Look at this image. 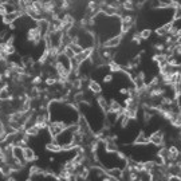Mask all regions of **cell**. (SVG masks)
I'll use <instances>...</instances> for the list:
<instances>
[{
    "mask_svg": "<svg viewBox=\"0 0 181 181\" xmlns=\"http://www.w3.org/2000/svg\"><path fill=\"white\" fill-rule=\"evenodd\" d=\"M134 144L136 145H146V144H149V137H146L144 132H140Z\"/></svg>",
    "mask_w": 181,
    "mask_h": 181,
    "instance_id": "11",
    "label": "cell"
},
{
    "mask_svg": "<svg viewBox=\"0 0 181 181\" xmlns=\"http://www.w3.org/2000/svg\"><path fill=\"white\" fill-rule=\"evenodd\" d=\"M63 55H65V57H67L69 59H74V58H75L77 57V55H75V53H74V51L71 50V47H65V50H63Z\"/></svg>",
    "mask_w": 181,
    "mask_h": 181,
    "instance_id": "15",
    "label": "cell"
},
{
    "mask_svg": "<svg viewBox=\"0 0 181 181\" xmlns=\"http://www.w3.org/2000/svg\"><path fill=\"white\" fill-rule=\"evenodd\" d=\"M26 181H32V180H31V177H30V179H27V180H26Z\"/></svg>",
    "mask_w": 181,
    "mask_h": 181,
    "instance_id": "28",
    "label": "cell"
},
{
    "mask_svg": "<svg viewBox=\"0 0 181 181\" xmlns=\"http://www.w3.org/2000/svg\"><path fill=\"white\" fill-rule=\"evenodd\" d=\"M154 49H156L157 51H160V54H162V51H165L167 47H165L164 43H156V44H154Z\"/></svg>",
    "mask_w": 181,
    "mask_h": 181,
    "instance_id": "20",
    "label": "cell"
},
{
    "mask_svg": "<svg viewBox=\"0 0 181 181\" xmlns=\"http://www.w3.org/2000/svg\"><path fill=\"white\" fill-rule=\"evenodd\" d=\"M150 35H152V30H149V28H145V30H142V31L140 32V36H141V39H142V40L149 39V38H150Z\"/></svg>",
    "mask_w": 181,
    "mask_h": 181,
    "instance_id": "16",
    "label": "cell"
},
{
    "mask_svg": "<svg viewBox=\"0 0 181 181\" xmlns=\"http://www.w3.org/2000/svg\"><path fill=\"white\" fill-rule=\"evenodd\" d=\"M121 42H122V35H116L110 39H106L105 42H103L102 47L103 49H112L113 50V49H116V47L120 46Z\"/></svg>",
    "mask_w": 181,
    "mask_h": 181,
    "instance_id": "3",
    "label": "cell"
},
{
    "mask_svg": "<svg viewBox=\"0 0 181 181\" xmlns=\"http://www.w3.org/2000/svg\"><path fill=\"white\" fill-rule=\"evenodd\" d=\"M31 83H32V86H38V85L42 83V77L40 75H35L34 78L31 79Z\"/></svg>",
    "mask_w": 181,
    "mask_h": 181,
    "instance_id": "19",
    "label": "cell"
},
{
    "mask_svg": "<svg viewBox=\"0 0 181 181\" xmlns=\"http://www.w3.org/2000/svg\"><path fill=\"white\" fill-rule=\"evenodd\" d=\"M7 46H15V35H10L6 40Z\"/></svg>",
    "mask_w": 181,
    "mask_h": 181,
    "instance_id": "21",
    "label": "cell"
},
{
    "mask_svg": "<svg viewBox=\"0 0 181 181\" xmlns=\"http://www.w3.org/2000/svg\"><path fill=\"white\" fill-rule=\"evenodd\" d=\"M108 67H109V70L112 73H121V71H122V66H121L120 63H117V62H114V61L109 62Z\"/></svg>",
    "mask_w": 181,
    "mask_h": 181,
    "instance_id": "13",
    "label": "cell"
},
{
    "mask_svg": "<svg viewBox=\"0 0 181 181\" xmlns=\"http://www.w3.org/2000/svg\"><path fill=\"white\" fill-rule=\"evenodd\" d=\"M8 27H10V30H16V23H12V24H10Z\"/></svg>",
    "mask_w": 181,
    "mask_h": 181,
    "instance_id": "25",
    "label": "cell"
},
{
    "mask_svg": "<svg viewBox=\"0 0 181 181\" xmlns=\"http://www.w3.org/2000/svg\"><path fill=\"white\" fill-rule=\"evenodd\" d=\"M149 142H152L153 145H157V146H164V132L162 130H157L154 132L153 134H150L149 137Z\"/></svg>",
    "mask_w": 181,
    "mask_h": 181,
    "instance_id": "4",
    "label": "cell"
},
{
    "mask_svg": "<svg viewBox=\"0 0 181 181\" xmlns=\"http://www.w3.org/2000/svg\"><path fill=\"white\" fill-rule=\"evenodd\" d=\"M23 157H24V162L26 164H31V162H34L38 160V156L35 154V150L32 149V148H24L23 149Z\"/></svg>",
    "mask_w": 181,
    "mask_h": 181,
    "instance_id": "5",
    "label": "cell"
},
{
    "mask_svg": "<svg viewBox=\"0 0 181 181\" xmlns=\"http://www.w3.org/2000/svg\"><path fill=\"white\" fill-rule=\"evenodd\" d=\"M24 133L28 136V137H36V136H39V133H40V130L38 128L35 126V125H32V126H30V128H27L24 130Z\"/></svg>",
    "mask_w": 181,
    "mask_h": 181,
    "instance_id": "12",
    "label": "cell"
},
{
    "mask_svg": "<svg viewBox=\"0 0 181 181\" xmlns=\"http://www.w3.org/2000/svg\"><path fill=\"white\" fill-rule=\"evenodd\" d=\"M27 40L28 42H31L32 44H35V46H38V44L43 40L39 28L36 27V26L35 27H31L30 30H27Z\"/></svg>",
    "mask_w": 181,
    "mask_h": 181,
    "instance_id": "2",
    "label": "cell"
},
{
    "mask_svg": "<svg viewBox=\"0 0 181 181\" xmlns=\"http://www.w3.org/2000/svg\"><path fill=\"white\" fill-rule=\"evenodd\" d=\"M102 181H114L112 177H109V176H103L102 177Z\"/></svg>",
    "mask_w": 181,
    "mask_h": 181,
    "instance_id": "24",
    "label": "cell"
},
{
    "mask_svg": "<svg viewBox=\"0 0 181 181\" xmlns=\"http://www.w3.org/2000/svg\"><path fill=\"white\" fill-rule=\"evenodd\" d=\"M46 149L50 150V152H53V153H61L62 150H63V148H62V145L57 141V140H53V141L46 144Z\"/></svg>",
    "mask_w": 181,
    "mask_h": 181,
    "instance_id": "6",
    "label": "cell"
},
{
    "mask_svg": "<svg viewBox=\"0 0 181 181\" xmlns=\"http://www.w3.org/2000/svg\"><path fill=\"white\" fill-rule=\"evenodd\" d=\"M113 81V75L112 74H108V75H103V82L105 83H110Z\"/></svg>",
    "mask_w": 181,
    "mask_h": 181,
    "instance_id": "22",
    "label": "cell"
},
{
    "mask_svg": "<svg viewBox=\"0 0 181 181\" xmlns=\"http://www.w3.org/2000/svg\"><path fill=\"white\" fill-rule=\"evenodd\" d=\"M120 93L122 95H129V89L128 87H121L120 89Z\"/></svg>",
    "mask_w": 181,
    "mask_h": 181,
    "instance_id": "23",
    "label": "cell"
},
{
    "mask_svg": "<svg viewBox=\"0 0 181 181\" xmlns=\"http://www.w3.org/2000/svg\"><path fill=\"white\" fill-rule=\"evenodd\" d=\"M179 106H180V109H181V99H180V101H179Z\"/></svg>",
    "mask_w": 181,
    "mask_h": 181,
    "instance_id": "27",
    "label": "cell"
},
{
    "mask_svg": "<svg viewBox=\"0 0 181 181\" xmlns=\"http://www.w3.org/2000/svg\"><path fill=\"white\" fill-rule=\"evenodd\" d=\"M49 161H50V162H55V157H53V156H51V157L49 158Z\"/></svg>",
    "mask_w": 181,
    "mask_h": 181,
    "instance_id": "26",
    "label": "cell"
},
{
    "mask_svg": "<svg viewBox=\"0 0 181 181\" xmlns=\"http://www.w3.org/2000/svg\"><path fill=\"white\" fill-rule=\"evenodd\" d=\"M44 83H46L47 86H57V85H58V78H54V77H47V78L44 79Z\"/></svg>",
    "mask_w": 181,
    "mask_h": 181,
    "instance_id": "17",
    "label": "cell"
},
{
    "mask_svg": "<svg viewBox=\"0 0 181 181\" xmlns=\"http://www.w3.org/2000/svg\"><path fill=\"white\" fill-rule=\"evenodd\" d=\"M8 36H10L8 30H2V31H0V42H6Z\"/></svg>",
    "mask_w": 181,
    "mask_h": 181,
    "instance_id": "18",
    "label": "cell"
},
{
    "mask_svg": "<svg viewBox=\"0 0 181 181\" xmlns=\"http://www.w3.org/2000/svg\"><path fill=\"white\" fill-rule=\"evenodd\" d=\"M171 30H172V22L171 23H167V24H164V26H161V27H158L156 28V34L157 36H165V35H169V32H171Z\"/></svg>",
    "mask_w": 181,
    "mask_h": 181,
    "instance_id": "9",
    "label": "cell"
},
{
    "mask_svg": "<svg viewBox=\"0 0 181 181\" xmlns=\"http://www.w3.org/2000/svg\"><path fill=\"white\" fill-rule=\"evenodd\" d=\"M122 169L120 168H112V169H106V176L112 177L113 180H121V177H122Z\"/></svg>",
    "mask_w": 181,
    "mask_h": 181,
    "instance_id": "7",
    "label": "cell"
},
{
    "mask_svg": "<svg viewBox=\"0 0 181 181\" xmlns=\"http://www.w3.org/2000/svg\"><path fill=\"white\" fill-rule=\"evenodd\" d=\"M67 128H69V125L65 124V122H61V121H51L47 130H49V134L53 137V140H55L58 136H61Z\"/></svg>",
    "mask_w": 181,
    "mask_h": 181,
    "instance_id": "1",
    "label": "cell"
},
{
    "mask_svg": "<svg viewBox=\"0 0 181 181\" xmlns=\"http://www.w3.org/2000/svg\"><path fill=\"white\" fill-rule=\"evenodd\" d=\"M134 8H136L134 2H132V0H129V2H122V10H125V11H133Z\"/></svg>",
    "mask_w": 181,
    "mask_h": 181,
    "instance_id": "14",
    "label": "cell"
},
{
    "mask_svg": "<svg viewBox=\"0 0 181 181\" xmlns=\"http://www.w3.org/2000/svg\"><path fill=\"white\" fill-rule=\"evenodd\" d=\"M87 89L90 90V93L91 94H101L102 93V87H101V85H99L97 81H94V79H91L90 82H89V86Z\"/></svg>",
    "mask_w": 181,
    "mask_h": 181,
    "instance_id": "8",
    "label": "cell"
},
{
    "mask_svg": "<svg viewBox=\"0 0 181 181\" xmlns=\"http://www.w3.org/2000/svg\"><path fill=\"white\" fill-rule=\"evenodd\" d=\"M97 105L101 108L105 113H108L109 112V101L106 99L105 97H102V95H99V97L97 98Z\"/></svg>",
    "mask_w": 181,
    "mask_h": 181,
    "instance_id": "10",
    "label": "cell"
}]
</instances>
